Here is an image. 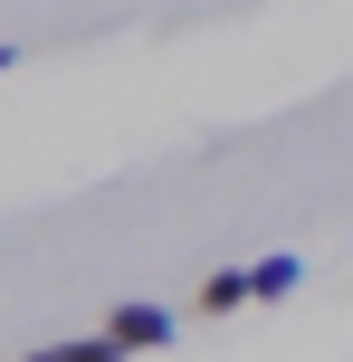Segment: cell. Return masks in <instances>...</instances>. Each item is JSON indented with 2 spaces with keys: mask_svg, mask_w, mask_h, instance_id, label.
Returning a JSON list of instances; mask_svg holds the SVG:
<instances>
[{
  "mask_svg": "<svg viewBox=\"0 0 353 362\" xmlns=\"http://www.w3.org/2000/svg\"><path fill=\"white\" fill-rule=\"evenodd\" d=\"M0 76H10V48H0Z\"/></svg>",
  "mask_w": 353,
  "mask_h": 362,
  "instance_id": "5b68a950",
  "label": "cell"
},
{
  "mask_svg": "<svg viewBox=\"0 0 353 362\" xmlns=\"http://www.w3.org/2000/svg\"><path fill=\"white\" fill-rule=\"evenodd\" d=\"M105 334H115L125 353H163V344H172V305H115Z\"/></svg>",
  "mask_w": 353,
  "mask_h": 362,
  "instance_id": "6da1fadb",
  "label": "cell"
},
{
  "mask_svg": "<svg viewBox=\"0 0 353 362\" xmlns=\"http://www.w3.org/2000/svg\"><path fill=\"white\" fill-rule=\"evenodd\" d=\"M19 362H125V344H115V334H76V344H38Z\"/></svg>",
  "mask_w": 353,
  "mask_h": 362,
  "instance_id": "3957f363",
  "label": "cell"
},
{
  "mask_svg": "<svg viewBox=\"0 0 353 362\" xmlns=\"http://www.w3.org/2000/svg\"><path fill=\"white\" fill-rule=\"evenodd\" d=\"M239 305H248V267H239V276L220 267V276L201 286V315H239Z\"/></svg>",
  "mask_w": 353,
  "mask_h": 362,
  "instance_id": "277c9868",
  "label": "cell"
},
{
  "mask_svg": "<svg viewBox=\"0 0 353 362\" xmlns=\"http://www.w3.org/2000/svg\"><path fill=\"white\" fill-rule=\"evenodd\" d=\"M296 276H306V267H296L287 248H277V257H258V267H248V305H277V296H296Z\"/></svg>",
  "mask_w": 353,
  "mask_h": 362,
  "instance_id": "7a4b0ae2",
  "label": "cell"
}]
</instances>
